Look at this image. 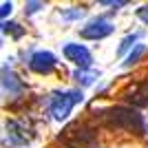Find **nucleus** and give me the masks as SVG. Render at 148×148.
Returning <instances> with one entry per match:
<instances>
[{"instance_id": "obj_1", "label": "nucleus", "mask_w": 148, "mask_h": 148, "mask_svg": "<svg viewBox=\"0 0 148 148\" xmlns=\"http://www.w3.org/2000/svg\"><path fill=\"white\" fill-rule=\"evenodd\" d=\"M99 117L113 128H122V130H128V133H137V135L146 133L144 117L133 106H111V108L99 111Z\"/></svg>"}, {"instance_id": "obj_2", "label": "nucleus", "mask_w": 148, "mask_h": 148, "mask_svg": "<svg viewBox=\"0 0 148 148\" xmlns=\"http://www.w3.org/2000/svg\"><path fill=\"white\" fill-rule=\"evenodd\" d=\"M82 99H84L82 91H64V93L56 91V93H51V115H53V119H58V122L66 119L71 115V111H73V106L80 104Z\"/></svg>"}, {"instance_id": "obj_3", "label": "nucleus", "mask_w": 148, "mask_h": 148, "mask_svg": "<svg viewBox=\"0 0 148 148\" xmlns=\"http://www.w3.org/2000/svg\"><path fill=\"white\" fill-rule=\"evenodd\" d=\"M60 139H64L69 146H73V148H95L93 130H88L84 124H75V126L66 128Z\"/></svg>"}, {"instance_id": "obj_4", "label": "nucleus", "mask_w": 148, "mask_h": 148, "mask_svg": "<svg viewBox=\"0 0 148 148\" xmlns=\"http://www.w3.org/2000/svg\"><path fill=\"white\" fill-rule=\"evenodd\" d=\"M113 29H115V27H113L106 18H102V16H99V18L88 20V25L80 31V36L86 38V40H102V38L111 36Z\"/></svg>"}, {"instance_id": "obj_5", "label": "nucleus", "mask_w": 148, "mask_h": 148, "mask_svg": "<svg viewBox=\"0 0 148 148\" xmlns=\"http://www.w3.org/2000/svg\"><path fill=\"white\" fill-rule=\"evenodd\" d=\"M56 64H58L56 56L49 53V51H36L29 60V69L33 73H40V75H49L56 69Z\"/></svg>"}, {"instance_id": "obj_6", "label": "nucleus", "mask_w": 148, "mask_h": 148, "mask_svg": "<svg viewBox=\"0 0 148 148\" xmlns=\"http://www.w3.org/2000/svg\"><path fill=\"white\" fill-rule=\"evenodd\" d=\"M64 56H66V60L75 62L77 64V69H91V51L84 47V44H73V42H69L66 47H64Z\"/></svg>"}, {"instance_id": "obj_7", "label": "nucleus", "mask_w": 148, "mask_h": 148, "mask_svg": "<svg viewBox=\"0 0 148 148\" xmlns=\"http://www.w3.org/2000/svg\"><path fill=\"white\" fill-rule=\"evenodd\" d=\"M7 133H9V139H11L13 146H27V144H31V139H33L31 130L27 128L25 124L16 122V119L7 122Z\"/></svg>"}, {"instance_id": "obj_8", "label": "nucleus", "mask_w": 148, "mask_h": 148, "mask_svg": "<svg viewBox=\"0 0 148 148\" xmlns=\"http://www.w3.org/2000/svg\"><path fill=\"white\" fill-rule=\"evenodd\" d=\"M126 102H130L135 108H144V106H148V77L126 91Z\"/></svg>"}, {"instance_id": "obj_9", "label": "nucleus", "mask_w": 148, "mask_h": 148, "mask_svg": "<svg viewBox=\"0 0 148 148\" xmlns=\"http://www.w3.org/2000/svg\"><path fill=\"white\" fill-rule=\"evenodd\" d=\"M0 77H2V86L7 88L9 93H22V88H25V84L18 80V75L13 73L9 66L2 69V73H0Z\"/></svg>"}, {"instance_id": "obj_10", "label": "nucleus", "mask_w": 148, "mask_h": 148, "mask_svg": "<svg viewBox=\"0 0 148 148\" xmlns=\"http://www.w3.org/2000/svg\"><path fill=\"white\" fill-rule=\"evenodd\" d=\"M97 77H99V71H95V69H77L73 73V80L77 82L80 86H91Z\"/></svg>"}, {"instance_id": "obj_11", "label": "nucleus", "mask_w": 148, "mask_h": 148, "mask_svg": "<svg viewBox=\"0 0 148 148\" xmlns=\"http://www.w3.org/2000/svg\"><path fill=\"white\" fill-rule=\"evenodd\" d=\"M144 53H146V44H135V47L130 49V53L126 56V60H124V66L128 69V66H133V64H137Z\"/></svg>"}, {"instance_id": "obj_12", "label": "nucleus", "mask_w": 148, "mask_h": 148, "mask_svg": "<svg viewBox=\"0 0 148 148\" xmlns=\"http://www.w3.org/2000/svg\"><path fill=\"white\" fill-rule=\"evenodd\" d=\"M137 38H139V33H130V36H126L122 40V44H119V49H117V56H126L133 47H135V42H137Z\"/></svg>"}, {"instance_id": "obj_13", "label": "nucleus", "mask_w": 148, "mask_h": 148, "mask_svg": "<svg viewBox=\"0 0 148 148\" xmlns=\"http://www.w3.org/2000/svg\"><path fill=\"white\" fill-rule=\"evenodd\" d=\"M60 16H62V20L73 22V20L84 18V9H82V7H71V9H66V11H60Z\"/></svg>"}, {"instance_id": "obj_14", "label": "nucleus", "mask_w": 148, "mask_h": 148, "mask_svg": "<svg viewBox=\"0 0 148 148\" xmlns=\"http://www.w3.org/2000/svg\"><path fill=\"white\" fill-rule=\"evenodd\" d=\"M0 29L5 31L7 36H11V38H22V33H25V29H22L18 22H5Z\"/></svg>"}, {"instance_id": "obj_15", "label": "nucleus", "mask_w": 148, "mask_h": 148, "mask_svg": "<svg viewBox=\"0 0 148 148\" xmlns=\"http://www.w3.org/2000/svg\"><path fill=\"white\" fill-rule=\"evenodd\" d=\"M42 7H44V2H27L25 5V13L27 16H33V13H38Z\"/></svg>"}, {"instance_id": "obj_16", "label": "nucleus", "mask_w": 148, "mask_h": 148, "mask_svg": "<svg viewBox=\"0 0 148 148\" xmlns=\"http://www.w3.org/2000/svg\"><path fill=\"white\" fill-rule=\"evenodd\" d=\"M137 18L142 20L144 25H148V5H144V7H139V9H137Z\"/></svg>"}, {"instance_id": "obj_17", "label": "nucleus", "mask_w": 148, "mask_h": 148, "mask_svg": "<svg viewBox=\"0 0 148 148\" xmlns=\"http://www.w3.org/2000/svg\"><path fill=\"white\" fill-rule=\"evenodd\" d=\"M102 5H106V7H115V11H117V7H126L128 2H126V0H102Z\"/></svg>"}, {"instance_id": "obj_18", "label": "nucleus", "mask_w": 148, "mask_h": 148, "mask_svg": "<svg viewBox=\"0 0 148 148\" xmlns=\"http://www.w3.org/2000/svg\"><path fill=\"white\" fill-rule=\"evenodd\" d=\"M11 9H13L11 2H2V5H0V18H7V16L11 13Z\"/></svg>"}, {"instance_id": "obj_19", "label": "nucleus", "mask_w": 148, "mask_h": 148, "mask_svg": "<svg viewBox=\"0 0 148 148\" xmlns=\"http://www.w3.org/2000/svg\"><path fill=\"white\" fill-rule=\"evenodd\" d=\"M0 27H2V25H0Z\"/></svg>"}]
</instances>
